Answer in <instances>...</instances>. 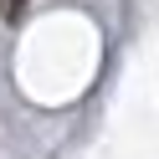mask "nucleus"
<instances>
[{"instance_id":"f257e3e1","label":"nucleus","mask_w":159,"mask_h":159,"mask_svg":"<svg viewBox=\"0 0 159 159\" xmlns=\"http://www.w3.org/2000/svg\"><path fill=\"white\" fill-rule=\"evenodd\" d=\"M0 16H5V21H21V16H26V0H0Z\"/></svg>"}]
</instances>
